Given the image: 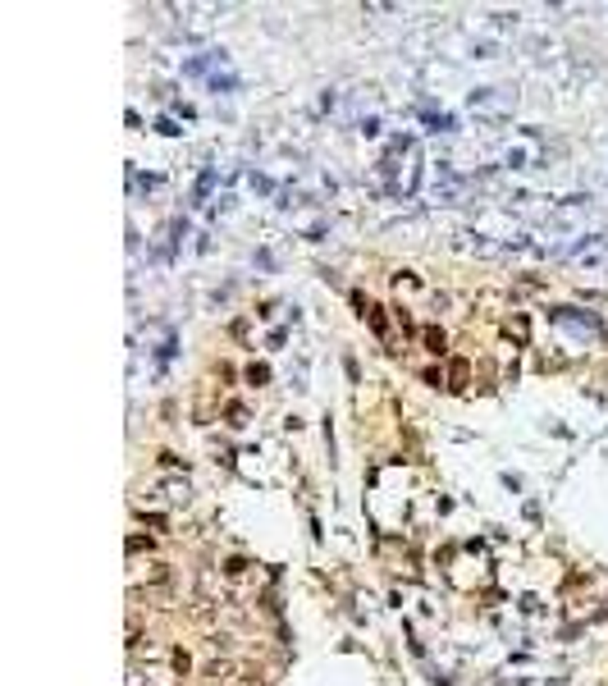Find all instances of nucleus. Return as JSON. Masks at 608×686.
I'll return each mask as SVG.
<instances>
[{
  "instance_id": "nucleus-1",
  "label": "nucleus",
  "mask_w": 608,
  "mask_h": 686,
  "mask_svg": "<svg viewBox=\"0 0 608 686\" xmlns=\"http://www.w3.org/2000/svg\"><path fill=\"white\" fill-rule=\"evenodd\" d=\"M156 495L165 499V504H188V495H192V490H188V480H160V485H156Z\"/></svg>"
},
{
  "instance_id": "nucleus-2",
  "label": "nucleus",
  "mask_w": 608,
  "mask_h": 686,
  "mask_svg": "<svg viewBox=\"0 0 608 686\" xmlns=\"http://www.w3.org/2000/svg\"><path fill=\"white\" fill-rule=\"evenodd\" d=\"M467 380H471V362L467 357H453L448 362V389H467Z\"/></svg>"
},
{
  "instance_id": "nucleus-3",
  "label": "nucleus",
  "mask_w": 608,
  "mask_h": 686,
  "mask_svg": "<svg viewBox=\"0 0 608 686\" xmlns=\"http://www.w3.org/2000/svg\"><path fill=\"white\" fill-rule=\"evenodd\" d=\"M421 343H426L434 357H439L443 348H448V339H443V330H439V325H426V330H421Z\"/></svg>"
},
{
  "instance_id": "nucleus-4",
  "label": "nucleus",
  "mask_w": 608,
  "mask_h": 686,
  "mask_svg": "<svg viewBox=\"0 0 608 686\" xmlns=\"http://www.w3.org/2000/svg\"><path fill=\"white\" fill-rule=\"evenodd\" d=\"M142 549H151V536H129V554H142Z\"/></svg>"
},
{
  "instance_id": "nucleus-5",
  "label": "nucleus",
  "mask_w": 608,
  "mask_h": 686,
  "mask_svg": "<svg viewBox=\"0 0 608 686\" xmlns=\"http://www.w3.org/2000/svg\"><path fill=\"white\" fill-rule=\"evenodd\" d=\"M225 572H229V576H243V572H247V563H243V558H229Z\"/></svg>"
},
{
  "instance_id": "nucleus-6",
  "label": "nucleus",
  "mask_w": 608,
  "mask_h": 686,
  "mask_svg": "<svg viewBox=\"0 0 608 686\" xmlns=\"http://www.w3.org/2000/svg\"><path fill=\"white\" fill-rule=\"evenodd\" d=\"M247 380H252V384H266L270 371H266V366H252V371H247Z\"/></svg>"
}]
</instances>
